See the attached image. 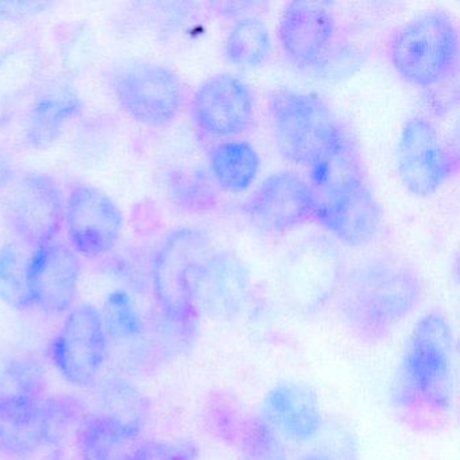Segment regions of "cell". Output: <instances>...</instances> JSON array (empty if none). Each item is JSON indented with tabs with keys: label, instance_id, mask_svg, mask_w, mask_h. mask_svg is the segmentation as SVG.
<instances>
[{
	"label": "cell",
	"instance_id": "cell-1",
	"mask_svg": "<svg viewBox=\"0 0 460 460\" xmlns=\"http://www.w3.org/2000/svg\"><path fill=\"white\" fill-rule=\"evenodd\" d=\"M455 397V338L448 320L429 312L414 325L393 384V405L417 427L451 411Z\"/></svg>",
	"mask_w": 460,
	"mask_h": 460
},
{
	"label": "cell",
	"instance_id": "cell-2",
	"mask_svg": "<svg viewBox=\"0 0 460 460\" xmlns=\"http://www.w3.org/2000/svg\"><path fill=\"white\" fill-rule=\"evenodd\" d=\"M421 293V281L411 266L373 258L341 279L332 300L341 324L360 341L376 344L413 312Z\"/></svg>",
	"mask_w": 460,
	"mask_h": 460
},
{
	"label": "cell",
	"instance_id": "cell-3",
	"mask_svg": "<svg viewBox=\"0 0 460 460\" xmlns=\"http://www.w3.org/2000/svg\"><path fill=\"white\" fill-rule=\"evenodd\" d=\"M207 236L195 228H179L166 236L152 266L153 293L160 312L158 336L174 352L192 349L199 314L193 305L190 273L206 255Z\"/></svg>",
	"mask_w": 460,
	"mask_h": 460
},
{
	"label": "cell",
	"instance_id": "cell-4",
	"mask_svg": "<svg viewBox=\"0 0 460 460\" xmlns=\"http://www.w3.org/2000/svg\"><path fill=\"white\" fill-rule=\"evenodd\" d=\"M457 56L459 39L455 23L438 10L403 23L387 44V58L394 71L416 87H433L452 76Z\"/></svg>",
	"mask_w": 460,
	"mask_h": 460
},
{
	"label": "cell",
	"instance_id": "cell-5",
	"mask_svg": "<svg viewBox=\"0 0 460 460\" xmlns=\"http://www.w3.org/2000/svg\"><path fill=\"white\" fill-rule=\"evenodd\" d=\"M269 111L277 146L296 165L311 169L346 136L330 107L309 93L276 91Z\"/></svg>",
	"mask_w": 460,
	"mask_h": 460
},
{
	"label": "cell",
	"instance_id": "cell-6",
	"mask_svg": "<svg viewBox=\"0 0 460 460\" xmlns=\"http://www.w3.org/2000/svg\"><path fill=\"white\" fill-rule=\"evenodd\" d=\"M123 111L141 125H171L184 107L185 91L176 72L164 66L139 63L123 69L114 84Z\"/></svg>",
	"mask_w": 460,
	"mask_h": 460
},
{
	"label": "cell",
	"instance_id": "cell-7",
	"mask_svg": "<svg viewBox=\"0 0 460 460\" xmlns=\"http://www.w3.org/2000/svg\"><path fill=\"white\" fill-rule=\"evenodd\" d=\"M106 331L101 311L91 305L72 308L50 346L55 367L69 384L87 387L95 384L107 355Z\"/></svg>",
	"mask_w": 460,
	"mask_h": 460
},
{
	"label": "cell",
	"instance_id": "cell-8",
	"mask_svg": "<svg viewBox=\"0 0 460 460\" xmlns=\"http://www.w3.org/2000/svg\"><path fill=\"white\" fill-rule=\"evenodd\" d=\"M397 169L411 195L427 198L451 179L456 163L435 125L427 118L414 117L401 131Z\"/></svg>",
	"mask_w": 460,
	"mask_h": 460
},
{
	"label": "cell",
	"instance_id": "cell-9",
	"mask_svg": "<svg viewBox=\"0 0 460 460\" xmlns=\"http://www.w3.org/2000/svg\"><path fill=\"white\" fill-rule=\"evenodd\" d=\"M190 288L199 316L228 320L246 308L252 281L239 258L230 252H217L204 255L193 265Z\"/></svg>",
	"mask_w": 460,
	"mask_h": 460
},
{
	"label": "cell",
	"instance_id": "cell-10",
	"mask_svg": "<svg viewBox=\"0 0 460 460\" xmlns=\"http://www.w3.org/2000/svg\"><path fill=\"white\" fill-rule=\"evenodd\" d=\"M341 258L325 241H311L290 255L282 271L285 300L295 311L314 314L330 303L341 285Z\"/></svg>",
	"mask_w": 460,
	"mask_h": 460
},
{
	"label": "cell",
	"instance_id": "cell-11",
	"mask_svg": "<svg viewBox=\"0 0 460 460\" xmlns=\"http://www.w3.org/2000/svg\"><path fill=\"white\" fill-rule=\"evenodd\" d=\"M64 222L72 246L85 258L103 257L122 235V211L109 195L93 185L72 188L66 200Z\"/></svg>",
	"mask_w": 460,
	"mask_h": 460
},
{
	"label": "cell",
	"instance_id": "cell-12",
	"mask_svg": "<svg viewBox=\"0 0 460 460\" xmlns=\"http://www.w3.org/2000/svg\"><path fill=\"white\" fill-rule=\"evenodd\" d=\"M6 217L15 234L31 246L49 243L66 219V199L47 174L23 177L10 195Z\"/></svg>",
	"mask_w": 460,
	"mask_h": 460
},
{
	"label": "cell",
	"instance_id": "cell-13",
	"mask_svg": "<svg viewBox=\"0 0 460 460\" xmlns=\"http://www.w3.org/2000/svg\"><path fill=\"white\" fill-rule=\"evenodd\" d=\"M193 122L201 133L228 138L246 133L255 119L254 95L249 85L231 74L209 77L193 95Z\"/></svg>",
	"mask_w": 460,
	"mask_h": 460
},
{
	"label": "cell",
	"instance_id": "cell-14",
	"mask_svg": "<svg viewBox=\"0 0 460 460\" xmlns=\"http://www.w3.org/2000/svg\"><path fill=\"white\" fill-rule=\"evenodd\" d=\"M80 260L74 250L63 243L34 247L26 266V287L31 306L47 314L69 312L77 297Z\"/></svg>",
	"mask_w": 460,
	"mask_h": 460
},
{
	"label": "cell",
	"instance_id": "cell-15",
	"mask_svg": "<svg viewBox=\"0 0 460 460\" xmlns=\"http://www.w3.org/2000/svg\"><path fill=\"white\" fill-rule=\"evenodd\" d=\"M207 427L212 435L241 452L246 460H288L279 435L262 416L247 411L227 395L207 405Z\"/></svg>",
	"mask_w": 460,
	"mask_h": 460
},
{
	"label": "cell",
	"instance_id": "cell-16",
	"mask_svg": "<svg viewBox=\"0 0 460 460\" xmlns=\"http://www.w3.org/2000/svg\"><path fill=\"white\" fill-rule=\"evenodd\" d=\"M246 212L257 227L269 233H288L312 217L311 188L298 174L279 172L255 190L247 201Z\"/></svg>",
	"mask_w": 460,
	"mask_h": 460
},
{
	"label": "cell",
	"instance_id": "cell-17",
	"mask_svg": "<svg viewBox=\"0 0 460 460\" xmlns=\"http://www.w3.org/2000/svg\"><path fill=\"white\" fill-rule=\"evenodd\" d=\"M312 217L331 235L352 247L370 243L381 228V209L367 182L341 195L314 201Z\"/></svg>",
	"mask_w": 460,
	"mask_h": 460
},
{
	"label": "cell",
	"instance_id": "cell-18",
	"mask_svg": "<svg viewBox=\"0 0 460 460\" xmlns=\"http://www.w3.org/2000/svg\"><path fill=\"white\" fill-rule=\"evenodd\" d=\"M261 416L282 438L306 443L319 435L322 408L316 392L301 382H281L262 401Z\"/></svg>",
	"mask_w": 460,
	"mask_h": 460
},
{
	"label": "cell",
	"instance_id": "cell-19",
	"mask_svg": "<svg viewBox=\"0 0 460 460\" xmlns=\"http://www.w3.org/2000/svg\"><path fill=\"white\" fill-rule=\"evenodd\" d=\"M335 36V20L320 4L292 2L285 7L279 40L285 55L298 66H312L325 55Z\"/></svg>",
	"mask_w": 460,
	"mask_h": 460
},
{
	"label": "cell",
	"instance_id": "cell-20",
	"mask_svg": "<svg viewBox=\"0 0 460 460\" xmlns=\"http://www.w3.org/2000/svg\"><path fill=\"white\" fill-rule=\"evenodd\" d=\"M44 400L0 395V456L23 459L47 447Z\"/></svg>",
	"mask_w": 460,
	"mask_h": 460
},
{
	"label": "cell",
	"instance_id": "cell-21",
	"mask_svg": "<svg viewBox=\"0 0 460 460\" xmlns=\"http://www.w3.org/2000/svg\"><path fill=\"white\" fill-rule=\"evenodd\" d=\"M142 432L102 413L88 414L77 433L82 460H139Z\"/></svg>",
	"mask_w": 460,
	"mask_h": 460
},
{
	"label": "cell",
	"instance_id": "cell-22",
	"mask_svg": "<svg viewBox=\"0 0 460 460\" xmlns=\"http://www.w3.org/2000/svg\"><path fill=\"white\" fill-rule=\"evenodd\" d=\"M365 182L359 153L346 134L319 163L312 166L308 184L314 203L349 192Z\"/></svg>",
	"mask_w": 460,
	"mask_h": 460
},
{
	"label": "cell",
	"instance_id": "cell-23",
	"mask_svg": "<svg viewBox=\"0 0 460 460\" xmlns=\"http://www.w3.org/2000/svg\"><path fill=\"white\" fill-rule=\"evenodd\" d=\"M82 101L72 90L50 91L34 102L26 119V139L36 149L55 144L66 126L82 111Z\"/></svg>",
	"mask_w": 460,
	"mask_h": 460
},
{
	"label": "cell",
	"instance_id": "cell-24",
	"mask_svg": "<svg viewBox=\"0 0 460 460\" xmlns=\"http://www.w3.org/2000/svg\"><path fill=\"white\" fill-rule=\"evenodd\" d=\"M211 171L217 184L227 192H244L260 172L257 150L244 141L222 142L211 153Z\"/></svg>",
	"mask_w": 460,
	"mask_h": 460
},
{
	"label": "cell",
	"instance_id": "cell-25",
	"mask_svg": "<svg viewBox=\"0 0 460 460\" xmlns=\"http://www.w3.org/2000/svg\"><path fill=\"white\" fill-rule=\"evenodd\" d=\"M268 28L255 18H246L231 29L226 40V56L234 66L252 69L262 66L270 56Z\"/></svg>",
	"mask_w": 460,
	"mask_h": 460
},
{
	"label": "cell",
	"instance_id": "cell-26",
	"mask_svg": "<svg viewBox=\"0 0 460 460\" xmlns=\"http://www.w3.org/2000/svg\"><path fill=\"white\" fill-rule=\"evenodd\" d=\"M103 411L99 413L117 420L131 429L142 432L149 419V401L130 382L111 379L104 384L101 394Z\"/></svg>",
	"mask_w": 460,
	"mask_h": 460
},
{
	"label": "cell",
	"instance_id": "cell-27",
	"mask_svg": "<svg viewBox=\"0 0 460 460\" xmlns=\"http://www.w3.org/2000/svg\"><path fill=\"white\" fill-rule=\"evenodd\" d=\"M101 316L109 341H131L144 335V320L125 290H114L107 296Z\"/></svg>",
	"mask_w": 460,
	"mask_h": 460
},
{
	"label": "cell",
	"instance_id": "cell-28",
	"mask_svg": "<svg viewBox=\"0 0 460 460\" xmlns=\"http://www.w3.org/2000/svg\"><path fill=\"white\" fill-rule=\"evenodd\" d=\"M87 416L83 403L71 395L45 398L44 419L47 447L61 446L74 433L77 435Z\"/></svg>",
	"mask_w": 460,
	"mask_h": 460
},
{
	"label": "cell",
	"instance_id": "cell-29",
	"mask_svg": "<svg viewBox=\"0 0 460 460\" xmlns=\"http://www.w3.org/2000/svg\"><path fill=\"white\" fill-rule=\"evenodd\" d=\"M47 374L33 358H18L0 371V395L44 400Z\"/></svg>",
	"mask_w": 460,
	"mask_h": 460
},
{
	"label": "cell",
	"instance_id": "cell-30",
	"mask_svg": "<svg viewBox=\"0 0 460 460\" xmlns=\"http://www.w3.org/2000/svg\"><path fill=\"white\" fill-rule=\"evenodd\" d=\"M28 260L13 244L0 249V297L18 309L31 306L26 287Z\"/></svg>",
	"mask_w": 460,
	"mask_h": 460
},
{
	"label": "cell",
	"instance_id": "cell-31",
	"mask_svg": "<svg viewBox=\"0 0 460 460\" xmlns=\"http://www.w3.org/2000/svg\"><path fill=\"white\" fill-rule=\"evenodd\" d=\"M139 460H196V449L190 443H169L144 438Z\"/></svg>",
	"mask_w": 460,
	"mask_h": 460
},
{
	"label": "cell",
	"instance_id": "cell-32",
	"mask_svg": "<svg viewBox=\"0 0 460 460\" xmlns=\"http://www.w3.org/2000/svg\"><path fill=\"white\" fill-rule=\"evenodd\" d=\"M301 460H336L330 455L323 454V452H314V454L305 455Z\"/></svg>",
	"mask_w": 460,
	"mask_h": 460
},
{
	"label": "cell",
	"instance_id": "cell-33",
	"mask_svg": "<svg viewBox=\"0 0 460 460\" xmlns=\"http://www.w3.org/2000/svg\"><path fill=\"white\" fill-rule=\"evenodd\" d=\"M6 165H4V161H2V158H0V187H2V182H4V180H6Z\"/></svg>",
	"mask_w": 460,
	"mask_h": 460
}]
</instances>
